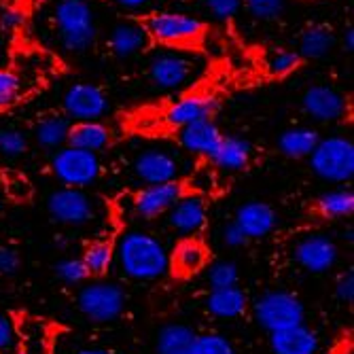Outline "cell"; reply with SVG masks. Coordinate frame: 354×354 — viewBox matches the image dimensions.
I'll list each match as a JSON object with an SVG mask.
<instances>
[{
	"mask_svg": "<svg viewBox=\"0 0 354 354\" xmlns=\"http://www.w3.org/2000/svg\"><path fill=\"white\" fill-rule=\"evenodd\" d=\"M250 155H252L250 142H246L242 138H234V136H223L218 149L214 151V155L208 159V162L214 168L236 172V170H244L248 166Z\"/></svg>",
	"mask_w": 354,
	"mask_h": 354,
	"instance_id": "obj_25",
	"label": "cell"
},
{
	"mask_svg": "<svg viewBox=\"0 0 354 354\" xmlns=\"http://www.w3.org/2000/svg\"><path fill=\"white\" fill-rule=\"evenodd\" d=\"M189 196H198V191L193 189L191 178H176V180L162 183V185H147V187L134 191L130 198V204L138 216L151 221V218L166 214L176 202H180L183 198H189Z\"/></svg>",
	"mask_w": 354,
	"mask_h": 354,
	"instance_id": "obj_7",
	"label": "cell"
},
{
	"mask_svg": "<svg viewBox=\"0 0 354 354\" xmlns=\"http://www.w3.org/2000/svg\"><path fill=\"white\" fill-rule=\"evenodd\" d=\"M238 266L232 261H216L210 263L208 268V280L210 288H227V286H238Z\"/></svg>",
	"mask_w": 354,
	"mask_h": 354,
	"instance_id": "obj_36",
	"label": "cell"
},
{
	"mask_svg": "<svg viewBox=\"0 0 354 354\" xmlns=\"http://www.w3.org/2000/svg\"><path fill=\"white\" fill-rule=\"evenodd\" d=\"M196 62L176 51H159L149 62V77L159 89H180L196 77Z\"/></svg>",
	"mask_w": 354,
	"mask_h": 354,
	"instance_id": "obj_11",
	"label": "cell"
},
{
	"mask_svg": "<svg viewBox=\"0 0 354 354\" xmlns=\"http://www.w3.org/2000/svg\"><path fill=\"white\" fill-rule=\"evenodd\" d=\"M299 53L288 49H272L266 57V68L272 77H286L299 66Z\"/></svg>",
	"mask_w": 354,
	"mask_h": 354,
	"instance_id": "obj_33",
	"label": "cell"
},
{
	"mask_svg": "<svg viewBox=\"0 0 354 354\" xmlns=\"http://www.w3.org/2000/svg\"><path fill=\"white\" fill-rule=\"evenodd\" d=\"M106 109V93L98 85L77 83L64 93V113L75 121H98Z\"/></svg>",
	"mask_w": 354,
	"mask_h": 354,
	"instance_id": "obj_13",
	"label": "cell"
},
{
	"mask_svg": "<svg viewBox=\"0 0 354 354\" xmlns=\"http://www.w3.org/2000/svg\"><path fill=\"white\" fill-rule=\"evenodd\" d=\"M9 318L13 323L17 348L26 354H55L59 337L68 331V327L57 320L30 314L26 310H13L9 312Z\"/></svg>",
	"mask_w": 354,
	"mask_h": 354,
	"instance_id": "obj_3",
	"label": "cell"
},
{
	"mask_svg": "<svg viewBox=\"0 0 354 354\" xmlns=\"http://www.w3.org/2000/svg\"><path fill=\"white\" fill-rule=\"evenodd\" d=\"M295 261L312 274L329 272L337 261V246L327 236H306L295 246Z\"/></svg>",
	"mask_w": 354,
	"mask_h": 354,
	"instance_id": "obj_16",
	"label": "cell"
},
{
	"mask_svg": "<svg viewBox=\"0 0 354 354\" xmlns=\"http://www.w3.org/2000/svg\"><path fill=\"white\" fill-rule=\"evenodd\" d=\"M218 109V100L210 93H189L180 100L172 102L162 115V123L170 130H183L185 125L196 123L202 119H212Z\"/></svg>",
	"mask_w": 354,
	"mask_h": 354,
	"instance_id": "obj_14",
	"label": "cell"
},
{
	"mask_svg": "<svg viewBox=\"0 0 354 354\" xmlns=\"http://www.w3.org/2000/svg\"><path fill=\"white\" fill-rule=\"evenodd\" d=\"M55 276L66 284H83L89 280V272L81 259H62L55 263Z\"/></svg>",
	"mask_w": 354,
	"mask_h": 354,
	"instance_id": "obj_37",
	"label": "cell"
},
{
	"mask_svg": "<svg viewBox=\"0 0 354 354\" xmlns=\"http://www.w3.org/2000/svg\"><path fill=\"white\" fill-rule=\"evenodd\" d=\"M68 130H71V123L64 115H47V117L39 119L35 134L43 147L55 149V147H62L64 142H66Z\"/></svg>",
	"mask_w": 354,
	"mask_h": 354,
	"instance_id": "obj_31",
	"label": "cell"
},
{
	"mask_svg": "<svg viewBox=\"0 0 354 354\" xmlns=\"http://www.w3.org/2000/svg\"><path fill=\"white\" fill-rule=\"evenodd\" d=\"M335 295H337L344 304H352V299H354V274H352V272H344V274L337 278Z\"/></svg>",
	"mask_w": 354,
	"mask_h": 354,
	"instance_id": "obj_42",
	"label": "cell"
},
{
	"mask_svg": "<svg viewBox=\"0 0 354 354\" xmlns=\"http://www.w3.org/2000/svg\"><path fill=\"white\" fill-rule=\"evenodd\" d=\"M212 263V246L204 234H189L176 240L168 252V274L178 280H193Z\"/></svg>",
	"mask_w": 354,
	"mask_h": 354,
	"instance_id": "obj_8",
	"label": "cell"
},
{
	"mask_svg": "<svg viewBox=\"0 0 354 354\" xmlns=\"http://www.w3.org/2000/svg\"><path fill=\"white\" fill-rule=\"evenodd\" d=\"M354 212V193L350 189H337L323 193L310 204V214L323 218V221H335L352 216Z\"/></svg>",
	"mask_w": 354,
	"mask_h": 354,
	"instance_id": "obj_27",
	"label": "cell"
},
{
	"mask_svg": "<svg viewBox=\"0 0 354 354\" xmlns=\"http://www.w3.org/2000/svg\"><path fill=\"white\" fill-rule=\"evenodd\" d=\"M19 266H21L19 252L11 246H0V274L11 276L19 270Z\"/></svg>",
	"mask_w": 354,
	"mask_h": 354,
	"instance_id": "obj_41",
	"label": "cell"
},
{
	"mask_svg": "<svg viewBox=\"0 0 354 354\" xmlns=\"http://www.w3.org/2000/svg\"><path fill=\"white\" fill-rule=\"evenodd\" d=\"M223 240H225V244L227 246H234V248H240V246H246L250 240L242 234V230L238 227V225L232 221L227 227L223 230Z\"/></svg>",
	"mask_w": 354,
	"mask_h": 354,
	"instance_id": "obj_44",
	"label": "cell"
},
{
	"mask_svg": "<svg viewBox=\"0 0 354 354\" xmlns=\"http://www.w3.org/2000/svg\"><path fill=\"white\" fill-rule=\"evenodd\" d=\"M123 272L134 280H157L168 274V250L145 232H130L117 244Z\"/></svg>",
	"mask_w": 354,
	"mask_h": 354,
	"instance_id": "obj_1",
	"label": "cell"
},
{
	"mask_svg": "<svg viewBox=\"0 0 354 354\" xmlns=\"http://www.w3.org/2000/svg\"><path fill=\"white\" fill-rule=\"evenodd\" d=\"M13 344H15V331L11 318L9 314H0V352L13 348Z\"/></svg>",
	"mask_w": 354,
	"mask_h": 354,
	"instance_id": "obj_43",
	"label": "cell"
},
{
	"mask_svg": "<svg viewBox=\"0 0 354 354\" xmlns=\"http://www.w3.org/2000/svg\"><path fill=\"white\" fill-rule=\"evenodd\" d=\"M66 142L75 149L98 153L113 142V132L100 121H75L71 123Z\"/></svg>",
	"mask_w": 354,
	"mask_h": 354,
	"instance_id": "obj_23",
	"label": "cell"
},
{
	"mask_svg": "<svg viewBox=\"0 0 354 354\" xmlns=\"http://www.w3.org/2000/svg\"><path fill=\"white\" fill-rule=\"evenodd\" d=\"M21 98V81L13 71H0V113L15 106Z\"/></svg>",
	"mask_w": 354,
	"mask_h": 354,
	"instance_id": "obj_35",
	"label": "cell"
},
{
	"mask_svg": "<svg viewBox=\"0 0 354 354\" xmlns=\"http://www.w3.org/2000/svg\"><path fill=\"white\" fill-rule=\"evenodd\" d=\"M115 254H117V232L104 234L100 238L87 242L81 254V261L87 268L89 278L102 280L115 261Z\"/></svg>",
	"mask_w": 354,
	"mask_h": 354,
	"instance_id": "obj_21",
	"label": "cell"
},
{
	"mask_svg": "<svg viewBox=\"0 0 354 354\" xmlns=\"http://www.w3.org/2000/svg\"><path fill=\"white\" fill-rule=\"evenodd\" d=\"M276 221H278L276 210L268 202H259V200L242 204L234 214V223L248 240H259L268 236L276 227Z\"/></svg>",
	"mask_w": 354,
	"mask_h": 354,
	"instance_id": "obj_18",
	"label": "cell"
},
{
	"mask_svg": "<svg viewBox=\"0 0 354 354\" xmlns=\"http://www.w3.org/2000/svg\"><path fill=\"white\" fill-rule=\"evenodd\" d=\"M51 170L59 183H64L66 187L81 189L91 185L93 180H98L102 166L98 155L91 151L62 147L51 159Z\"/></svg>",
	"mask_w": 354,
	"mask_h": 354,
	"instance_id": "obj_10",
	"label": "cell"
},
{
	"mask_svg": "<svg viewBox=\"0 0 354 354\" xmlns=\"http://www.w3.org/2000/svg\"><path fill=\"white\" fill-rule=\"evenodd\" d=\"M79 310L93 323H111L125 310V293L119 284L95 280L81 288L77 297Z\"/></svg>",
	"mask_w": 354,
	"mask_h": 354,
	"instance_id": "obj_9",
	"label": "cell"
},
{
	"mask_svg": "<svg viewBox=\"0 0 354 354\" xmlns=\"http://www.w3.org/2000/svg\"><path fill=\"white\" fill-rule=\"evenodd\" d=\"M168 221L176 232H180L185 236L202 234V230L206 227V221H208L206 200L198 198V196L183 198L168 210Z\"/></svg>",
	"mask_w": 354,
	"mask_h": 354,
	"instance_id": "obj_20",
	"label": "cell"
},
{
	"mask_svg": "<svg viewBox=\"0 0 354 354\" xmlns=\"http://www.w3.org/2000/svg\"><path fill=\"white\" fill-rule=\"evenodd\" d=\"M13 354H26V352H24V350H19V348H17V350H15V352H13Z\"/></svg>",
	"mask_w": 354,
	"mask_h": 354,
	"instance_id": "obj_49",
	"label": "cell"
},
{
	"mask_svg": "<svg viewBox=\"0 0 354 354\" xmlns=\"http://www.w3.org/2000/svg\"><path fill=\"white\" fill-rule=\"evenodd\" d=\"M0 185L13 204H30L35 198V185L19 170H0Z\"/></svg>",
	"mask_w": 354,
	"mask_h": 354,
	"instance_id": "obj_32",
	"label": "cell"
},
{
	"mask_svg": "<svg viewBox=\"0 0 354 354\" xmlns=\"http://www.w3.org/2000/svg\"><path fill=\"white\" fill-rule=\"evenodd\" d=\"M206 308L212 316H218V318H238L246 312L248 297L240 286L210 288Z\"/></svg>",
	"mask_w": 354,
	"mask_h": 354,
	"instance_id": "obj_26",
	"label": "cell"
},
{
	"mask_svg": "<svg viewBox=\"0 0 354 354\" xmlns=\"http://www.w3.org/2000/svg\"><path fill=\"white\" fill-rule=\"evenodd\" d=\"M310 166L320 178L346 183L354 176V145L342 136L318 140L310 153Z\"/></svg>",
	"mask_w": 354,
	"mask_h": 354,
	"instance_id": "obj_6",
	"label": "cell"
},
{
	"mask_svg": "<svg viewBox=\"0 0 354 354\" xmlns=\"http://www.w3.org/2000/svg\"><path fill=\"white\" fill-rule=\"evenodd\" d=\"M47 210L53 221L71 227H81L93 218V204L87 193L75 187H64L53 191L47 200Z\"/></svg>",
	"mask_w": 354,
	"mask_h": 354,
	"instance_id": "obj_12",
	"label": "cell"
},
{
	"mask_svg": "<svg viewBox=\"0 0 354 354\" xmlns=\"http://www.w3.org/2000/svg\"><path fill=\"white\" fill-rule=\"evenodd\" d=\"M304 111L316 121H337L346 115V98L327 85H314L304 93Z\"/></svg>",
	"mask_w": 354,
	"mask_h": 354,
	"instance_id": "obj_17",
	"label": "cell"
},
{
	"mask_svg": "<svg viewBox=\"0 0 354 354\" xmlns=\"http://www.w3.org/2000/svg\"><path fill=\"white\" fill-rule=\"evenodd\" d=\"M189 354H236L232 342L221 333H202L196 335Z\"/></svg>",
	"mask_w": 354,
	"mask_h": 354,
	"instance_id": "obj_34",
	"label": "cell"
},
{
	"mask_svg": "<svg viewBox=\"0 0 354 354\" xmlns=\"http://www.w3.org/2000/svg\"><path fill=\"white\" fill-rule=\"evenodd\" d=\"M196 331L187 325H166L157 333L155 350L157 354H189L193 339H196Z\"/></svg>",
	"mask_w": 354,
	"mask_h": 354,
	"instance_id": "obj_28",
	"label": "cell"
},
{
	"mask_svg": "<svg viewBox=\"0 0 354 354\" xmlns=\"http://www.w3.org/2000/svg\"><path fill=\"white\" fill-rule=\"evenodd\" d=\"M28 151V140L17 130H0V153L7 157H19Z\"/></svg>",
	"mask_w": 354,
	"mask_h": 354,
	"instance_id": "obj_39",
	"label": "cell"
},
{
	"mask_svg": "<svg viewBox=\"0 0 354 354\" xmlns=\"http://www.w3.org/2000/svg\"><path fill=\"white\" fill-rule=\"evenodd\" d=\"M206 7H208V11L214 17L230 19V17H234L240 11L242 0H206Z\"/></svg>",
	"mask_w": 354,
	"mask_h": 354,
	"instance_id": "obj_40",
	"label": "cell"
},
{
	"mask_svg": "<svg viewBox=\"0 0 354 354\" xmlns=\"http://www.w3.org/2000/svg\"><path fill=\"white\" fill-rule=\"evenodd\" d=\"M257 323L266 331H282L295 325H304L306 308L301 299L288 291H268L252 304Z\"/></svg>",
	"mask_w": 354,
	"mask_h": 354,
	"instance_id": "obj_5",
	"label": "cell"
},
{
	"mask_svg": "<svg viewBox=\"0 0 354 354\" xmlns=\"http://www.w3.org/2000/svg\"><path fill=\"white\" fill-rule=\"evenodd\" d=\"M344 49L346 51H354V28H348L344 32Z\"/></svg>",
	"mask_w": 354,
	"mask_h": 354,
	"instance_id": "obj_47",
	"label": "cell"
},
{
	"mask_svg": "<svg viewBox=\"0 0 354 354\" xmlns=\"http://www.w3.org/2000/svg\"><path fill=\"white\" fill-rule=\"evenodd\" d=\"M111 51L119 57H130L145 51L151 45V39L140 21H125L115 26L111 35Z\"/></svg>",
	"mask_w": 354,
	"mask_h": 354,
	"instance_id": "obj_24",
	"label": "cell"
},
{
	"mask_svg": "<svg viewBox=\"0 0 354 354\" xmlns=\"http://www.w3.org/2000/svg\"><path fill=\"white\" fill-rule=\"evenodd\" d=\"M318 132L310 130V127H291V130L282 132L278 147L282 155L291 157V159H304L310 157L314 147L318 145Z\"/></svg>",
	"mask_w": 354,
	"mask_h": 354,
	"instance_id": "obj_29",
	"label": "cell"
},
{
	"mask_svg": "<svg viewBox=\"0 0 354 354\" xmlns=\"http://www.w3.org/2000/svg\"><path fill=\"white\" fill-rule=\"evenodd\" d=\"M333 45H335V37L329 26H312L301 35L297 53L299 57L318 59V57H325L333 49Z\"/></svg>",
	"mask_w": 354,
	"mask_h": 354,
	"instance_id": "obj_30",
	"label": "cell"
},
{
	"mask_svg": "<svg viewBox=\"0 0 354 354\" xmlns=\"http://www.w3.org/2000/svg\"><path fill=\"white\" fill-rule=\"evenodd\" d=\"M115 3H117L119 7L127 9V11H138V9L147 7V5L151 3V0H115Z\"/></svg>",
	"mask_w": 354,
	"mask_h": 354,
	"instance_id": "obj_46",
	"label": "cell"
},
{
	"mask_svg": "<svg viewBox=\"0 0 354 354\" xmlns=\"http://www.w3.org/2000/svg\"><path fill=\"white\" fill-rule=\"evenodd\" d=\"M140 24L151 41L168 47H191L204 37V24L183 13H151Z\"/></svg>",
	"mask_w": 354,
	"mask_h": 354,
	"instance_id": "obj_4",
	"label": "cell"
},
{
	"mask_svg": "<svg viewBox=\"0 0 354 354\" xmlns=\"http://www.w3.org/2000/svg\"><path fill=\"white\" fill-rule=\"evenodd\" d=\"M178 159L162 149H149L134 159V174L145 185H162L180 178Z\"/></svg>",
	"mask_w": 354,
	"mask_h": 354,
	"instance_id": "obj_15",
	"label": "cell"
},
{
	"mask_svg": "<svg viewBox=\"0 0 354 354\" xmlns=\"http://www.w3.org/2000/svg\"><path fill=\"white\" fill-rule=\"evenodd\" d=\"M178 134V142L191 151L196 153L204 159H210L214 155V151L218 149L221 140H223V134L216 127V123L212 119H202V121H196V123H189L185 125L183 130L176 132Z\"/></svg>",
	"mask_w": 354,
	"mask_h": 354,
	"instance_id": "obj_19",
	"label": "cell"
},
{
	"mask_svg": "<svg viewBox=\"0 0 354 354\" xmlns=\"http://www.w3.org/2000/svg\"><path fill=\"white\" fill-rule=\"evenodd\" d=\"M53 24L62 47L71 53H85L95 45L98 28L87 0H59L53 9Z\"/></svg>",
	"mask_w": 354,
	"mask_h": 354,
	"instance_id": "obj_2",
	"label": "cell"
},
{
	"mask_svg": "<svg viewBox=\"0 0 354 354\" xmlns=\"http://www.w3.org/2000/svg\"><path fill=\"white\" fill-rule=\"evenodd\" d=\"M270 348L274 354H316L318 335L306 325H295L270 333Z\"/></svg>",
	"mask_w": 354,
	"mask_h": 354,
	"instance_id": "obj_22",
	"label": "cell"
},
{
	"mask_svg": "<svg viewBox=\"0 0 354 354\" xmlns=\"http://www.w3.org/2000/svg\"><path fill=\"white\" fill-rule=\"evenodd\" d=\"M24 24V13L15 7H9L0 15V28L3 30H17Z\"/></svg>",
	"mask_w": 354,
	"mask_h": 354,
	"instance_id": "obj_45",
	"label": "cell"
},
{
	"mask_svg": "<svg viewBox=\"0 0 354 354\" xmlns=\"http://www.w3.org/2000/svg\"><path fill=\"white\" fill-rule=\"evenodd\" d=\"M77 354H111V352L100 350V348H85V350H79Z\"/></svg>",
	"mask_w": 354,
	"mask_h": 354,
	"instance_id": "obj_48",
	"label": "cell"
},
{
	"mask_svg": "<svg viewBox=\"0 0 354 354\" xmlns=\"http://www.w3.org/2000/svg\"><path fill=\"white\" fill-rule=\"evenodd\" d=\"M248 13L261 21L276 19L284 11V0H244Z\"/></svg>",
	"mask_w": 354,
	"mask_h": 354,
	"instance_id": "obj_38",
	"label": "cell"
}]
</instances>
